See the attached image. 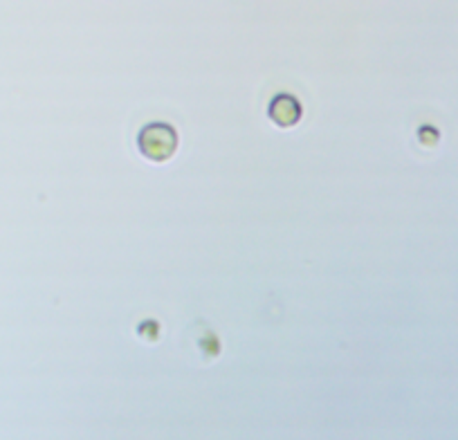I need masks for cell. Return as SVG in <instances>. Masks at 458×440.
I'll list each match as a JSON object with an SVG mask.
<instances>
[{"label": "cell", "mask_w": 458, "mask_h": 440, "mask_svg": "<svg viewBox=\"0 0 458 440\" xmlns=\"http://www.w3.org/2000/svg\"><path fill=\"white\" fill-rule=\"evenodd\" d=\"M140 149L146 157L155 162H164L178 149V135L169 124H148L140 133Z\"/></svg>", "instance_id": "cell-1"}, {"label": "cell", "mask_w": 458, "mask_h": 440, "mask_svg": "<svg viewBox=\"0 0 458 440\" xmlns=\"http://www.w3.org/2000/svg\"><path fill=\"white\" fill-rule=\"evenodd\" d=\"M270 117L279 126H292L301 117V104L290 94H277L270 104Z\"/></svg>", "instance_id": "cell-2"}]
</instances>
